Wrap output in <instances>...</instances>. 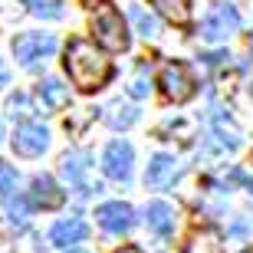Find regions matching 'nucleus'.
<instances>
[{"mask_svg": "<svg viewBox=\"0 0 253 253\" xmlns=\"http://www.w3.org/2000/svg\"><path fill=\"white\" fill-rule=\"evenodd\" d=\"M13 188H17V168L7 165V161H0V197H7Z\"/></svg>", "mask_w": 253, "mask_h": 253, "instance_id": "5701e85b", "label": "nucleus"}, {"mask_svg": "<svg viewBox=\"0 0 253 253\" xmlns=\"http://www.w3.org/2000/svg\"><path fill=\"white\" fill-rule=\"evenodd\" d=\"M240 253H253V247H247V250H240Z\"/></svg>", "mask_w": 253, "mask_h": 253, "instance_id": "bb28decb", "label": "nucleus"}, {"mask_svg": "<svg viewBox=\"0 0 253 253\" xmlns=\"http://www.w3.org/2000/svg\"><path fill=\"white\" fill-rule=\"evenodd\" d=\"M92 33L95 43L109 53H125L128 49V27H125L122 13L112 3H99L92 13Z\"/></svg>", "mask_w": 253, "mask_h": 253, "instance_id": "f03ea898", "label": "nucleus"}, {"mask_svg": "<svg viewBox=\"0 0 253 253\" xmlns=\"http://www.w3.org/2000/svg\"><path fill=\"white\" fill-rule=\"evenodd\" d=\"M23 7H30L33 17H43V20H59L63 17V0H23Z\"/></svg>", "mask_w": 253, "mask_h": 253, "instance_id": "a211bd4d", "label": "nucleus"}, {"mask_svg": "<svg viewBox=\"0 0 253 253\" xmlns=\"http://www.w3.org/2000/svg\"><path fill=\"white\" fill-rule=\"evenodd\" d=\"M95 220H99V227H102L105 234L122 237L135 227V211L125 201H105V204L95 207Z\"/></svg>", "mask_w": 253, "mask_h": 253, "instance_id": "6e6552de", "label": "nucleus"}, {"mask_svg": "<svg viewBox=\"0 0 253 253\" xmlns=\"http://www.w3.org/2000/svg\"><path fill=\"white\" fill-rule=\"evenodd\" d=\"M37 92H40V99H43V105H46L49 112H59V109L69 102V89H66L59 79H43Z\"/></svg>", "mask_w": 253, "mask_h": 253, "instance_id": "dca6fc26", "label": "nucleus"}, {"mask_svg": "<svg viewBox=\"0 0 253 253\" xmlns=\"http://www.w3.org/2000/svg\"><path fill=\"white\" fill-rule=\"evenodd\" d=\"M85 234H89V224H85L83 217H63V220H56V224L49 227V244L53 247H69L73 250L76 244H83Z\"/></svg>", "mask_w": 253, "mask_h": 253, "instance_id": "f8f14e48", "label": "nucleus"}, {"mask_svg": "<svg viewBox=\"0 0 253 253\" xmlns=\"http://www.w3.org/2000/svg\"><path fill=\"white\" fill-rule=\"evenodd\" d=\"M105 125H112V128H128V125L138 122V109L135 105H125L122 99H115L112 105H105Z\"/></svg>", "mask_w": 253, "mask_h": 253, "instance_id": "f3484780", "label": "nucleus"}, {"mask_svg": "<svg viewBox=\"0 0 253 253\" xmlns=\"http://www.w3.org/2000/svg\"><path fill=\"white\" fill-rule=\"evenodd\" d=\"M148 92H151V73H148V66L141 63L135 69V76H131V83H128V95L141 99V95H148Z\"/></svg>", "mask_w": 253, "mask_h": 253, "instance_id": "412c9836", "label": "nucleus"}, {"mask_svg": "<svg viewBox=\"0 0 253 253\" xmlns=\"http://www.w3.org/2000/svg\"><path fill=\"white\" fill-rule=\"evenodd\" d=\"M10 46L23 69H37L40 63H46L56 53V37L53 33H20V37H13Z\"/></svg>", "mask_w": 253, "mask_h": 253, "instance_id": "7ed1b4c3", "label": "nucleus"}, {"mask_svg": "<svg viewBox=\"0 0 253 253\" xmlns=\"http://www.w3.org/2000/svg\"><path fill=\"white\" fill-rule=\"evenodd\" d=\"M191 3L194 0H151V7L158 10L165 20L178 23V27H188L191 23Z\"/></svg>", "mask_w": 253, "mask_h": 253, "instance_id": "2eb2a0df", "label": "nucleus"}, {"mask_svg": "<svg viewBox=\"0 0 253 253\" xmlns=\"http://www.w3.org/2000/svg\"><path fill=\"white\" fill-rule=\"evenodd\" d=\"M211 125H214V138L224 145V148H240V128H237V122L230 119V115L224 112V109H214V115H211Z\"/></svg>", "mask_w": 253, "mask_h": 253, "instance_id": "4468645a", "label": "nucleus"}, {"mask_svg": "<svg viewBox=\"0 0 253 253\" xmlns=\"http://www.w3.org/2000/svg\"><path fill=\"white\" fill-rule=\"evenodd\" d=\"M66 253H89V250H79V247H73V250H66Z\"/></svg>", "mask_w": 253, "mask_h": 253, "instance_id": "a878e982", "label": "nucleus"}, {"mask_svg": "<svg viewBox=\"0 0 253 253\" xmlns=\"http://www.w3.org/2000/svg\"><path fill=\"white\" fill-rule=\"evenodd\" d=\"M145 224H148V230L155 237H171L174 234V224H178V214H174V207L168 204V201H151L148 207H145Z\"/></svg>", "mask_w": 253, "mask_h": 253, "instance_id": "ddd939ff", "label": "nucleus"}, {"mask_svg": "<svg viewBox=\"0 0 253 253\" xmlns=\"http://www.w3.org/2000/svg\"><path fill=\"white\" fill-rule=\"evenodd\" d=\"M49 148V131L37 122H27L13 131V151L20 158H40Z\"/></svg>", "mask_w": 253, "mask_h": 253, "instance_id": "1a4fd4ad", "label": "nucleus"}, {"mask_svg": "<svg viewBox=\"0 0 253 253\" xmlns=\"http://www.w3.org/2000/svg\"><path fill=\"white\" fill-rule=\"evenodd\" d=\"M7 112H10V119H20V122L27 125L33 115H37V109H33V102H30L23 92H17V95H10L7 99Z\"/></svg>", "mask_w": 253, "mask_h": 253, "instance_id": "aec40b11", "label": "nucleus"}, {"mask_svg": "<svg viewBox=\"0 0 253 253\" xmlns=\"http://www.w3.org/2000/svg\"><path fill=\"white\" fill-rule=\"evenodd\" d=\"M119 253H141L138 247H125V250H119Z\"/></svg>", "mask_w": 253, "mask_h": 253, "instance_id": "393cba45", "label": "nucleus"}, {"mask_svg": "<svg viewBox=\"0 0 253 253\" xmlns=\"http://www.w3.org/2000/svg\"><path fill=\"white\" fill-rule=\"evenodd\" d=\"M89 168H92V155H89V151H69V155H63V161H59L63 178L76 188V194H79V197L92 194V191H102L99 184L89 181Z\"/></svg>", "mask_w": 253, "mask_h": 253, "instance_id": "423d86ee", "label": "nucleus"}, {"mask_svg": "<svg viewBox=\"0 0 253 253\" xmlns=\"http://www.w3.org/2000/svg\"><path fill=\"white\" fill-rule=\"evenodd\" d=\"M7 214H10V220L23 224L27 214H30V201H27V197H7Z\"/></svg>", "mask_w": 253, "mask_h": 253, "instance_id": "4be33fe9", "label": "nucleus"}, {"mask_svg": "<svg viewBox=\"0 0 253 253\" xmlns=\"http://www.w3.org/2000/svg\"><path fill=\"white\" fill-rule=\"evenodd\" d=\"M174 178H178V161H174V155L158 151V155L148 161L145 184H148L151 191H165V188H171V184H174Z\"/></svg>", "mask_w": 253, "mask_h": 253, "instance_id": "9b49d317", "label": "nucleus"}, {"mask_svg": "<svg viewBox=\"0 0 253 253\" xmlns=\"http://www.w3.org/2000/svg\"><path fill=\"white\" fill-rule=\"evenodd\" d=\"M131 165H135V151H131L128 141H122V138L109 141V148H105V155H102L105 178L128 184V181H131Z\"/></svg>", "mask_w": 253, "mask_h": 253, "instance_id": "0eeeda50", "label": "nucleus"}, {"mask_svg": "<svg viewBox=\"0 0 253 253\" xmlns=\"http://www.w3.org/2000/svg\"><path fill=\"white\" fill-rule=\"evenodd\" d=\"M161 92L168 95L171 102H188L191 95L197 92V79L194 73H191V66L188 63H178V59H171V63L161 66Z\"/></svg>", "mask_w": 253, "mask_h": 253, "instance_id": "39448f33", "label": "nucleus"}, {"mask_svg": "<svg viewBox=\"0 0 253 253\" xmlns=\"http://www.w3.org/2000/svg\"><path fill=\"white\" fill-rule=\"evenodd\" d=\"M7 83H10V69H7V63L0 59V89H3Z\"/></svg>", "mask_w": 253, "mask_h": 253, "instance_id": "b1692460", "label": "nucleus"}, {"mask_svg": "<svg viewBox=\"0 0 253 253\" xmlns=\"http://www.w3.org/2000/svg\"><path fill=\"white\" fill-rule=\"evenodd\" d=\"M63 66H66L69 83H73L79 92L102 89V85L109 83V76H112V63H109L105 53L95 46V43H89V40H69Z\"/></svg>", "mask_w": 253, "mask_h": 253, "instance_id": "f257e3e1", "label": "nucleus"}, {"mask_svg": "<svg viewBox=\"0 0 253 253\" xmlns=\"http://www.w3.org/2000/svg\"><path fill=\"white\" fill-rule=\"evenodd\" d=\"M0 141H3V125H0Z\"/></svg>", "mask_w": 253, "mask_h": 253, "instance_id": "cd10ccee", "label": "nucleus"}, {"mask_svg": "<svg viewBox=\"0 0 253 253\" xmlns=\"http://www.w3.org/2000/svg\"><path fill=\"white\" fill-rule=\"evenodd\" d=\"M240 30V13L234 3H214L207 10V17L201 20V37L207 43H224Z\"/></svg>", "mask_w": 253, "mask_h": 253, "instance_id": "20e7f679", "label": "nucleus"}, {"mask_svg": "<svg viewBox=\"0 0 253 253\" xmlns=\"http://www.w3.org/2000/svg\"><path fill=\"white\" fill-rule=\"evenodd\" d=\"M131 23L138 27V33L145 40H155V37H158V20L151 17V13H145V7H138V3H131Z\"/></svg>", "mask_w": 253, "mask_h": 253, "instance_id": "6ab92c4d", "label": "nucleus"}, {"mask_svg": "<svg viewBox=\"0 0 253 253\" xmlns=\"http://www.w3.org/2000/svg\"><path fill=\"white\" fill-rule=\"evenodd\" d=\"M30 207H43V211H56L63 207L66 201V191H59V184L49 174H37V178L30 181V194H27Z\"/></svg>", "mask_w": 253, "mask_h": 253, "instance_id": "9d476101", "label": "nucleus"}]
</instances>
